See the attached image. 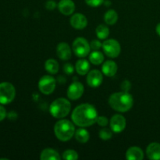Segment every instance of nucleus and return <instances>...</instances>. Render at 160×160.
<instances>
[{"mask_svg":"<svg viewBox=\"0 0 160 160\" xmlns=\"http://www.w3.org/2000/svg\"><path fill=\"white\" fill-rule=\"evenodd\" d=\"M96 109L89 103H84L77 106L71 114L72 121L80 128L90 127L96 123L98 118Z\"/></svg>","mask_w":160,"mask_h":160,"instance_id":"1","label":"nucleus"},{"mask_svg":"<svg viewBox=\"0 0 160 160\" xmlns=\"http://www.w3.org/2000/svg\"><path fill=\"white\" fill-rule=\"evenodd\" d=\"M109 104L117 112H126L132 108L134 98L128 92H116L109 96Z\"/></svg>","mask_w":160,"mask_h":160,"instance_id":"2","label":"nucleus"},{"mask_svg":"<svg viewBox=\"0 0 160 160\" xmlns=\"http://www.w3.org/2000/svg\"><path fill=\"white\" fill-rule=\"evenodd\" d=\"M75 127L73 122L66 119H61L54 126V134L61 142H68L74 136Z\"/></svg>","mask_w":160,"mask_h":160,"instance_id":"3","label":"nucleus"},{"mask_svg":"<svg viewBox=\"0 0 160 160\" xmlns=\"http://www.w3.org/2000/svg\"><path fill=\"white\" fill-rule=\"evenodd\" d=\"M71 110L70 101L65 98H59L51 103L49 112L54 118L62 119L67 117Z\"/></svg>","mask_w":160,"mask_h":160,"instance_id":"4","label":"nucleus"},{"mask_svg":"<svg viewBox=\"0 0 160 160\" xmlns=\"http://www.w3.org/2000/svg\"><path fill=\"white\" fill-rule=\"evenodd\" d=\"M16 97V89L9 82L0 83V104L12 102Z\"/></svg>","mask_w":160,"mask_h":160,"instance_id":"5","label":"nucleus"},{"mask_svg":"<svg viewBox=\"0 0 160 160\" xmlns=\"http://www.w3.org/2000/svg\"><path fill=\"white\" fill-rule=\"evenodd\" d=\"M72 49L78 57L84 58L90 54L91 46L87 40L84 38H77L73 42Z\"/></svg>","mask_w":160,"mask_h":160,"instance_id":"6","label":"nucleus"},{"mask_svg":"<svg viewBox=\"0 0 160 160\" xmlns=\"http://www.w3.org/2000/svg\"><path fill=\"white\" fill-rule=\"evenodd\" d=\"M56 79L51 75L42 77L38 81V89L44 95H51L56 89Z\"/></svg>","mask_w":160,"mask_h":160,"instance_id":"7","label":"nucleus"},{"mask_svg":"<svg viewBox=\"0 0 160 160\" xmlns=\"http://www.w3.org/2000/svg\"><path fill=\"white\" fill-rule=\"evenodd\" d=\"M103 52L107 56L110 58H117L121 52V46L120 43L115 39H108L102 43Z\"/></svg>","mask_w":160,"mask_h":160,"instance_id":"8","label":"nucleus"},{"mask_svg":"<svg viewBox=\"0 0 160 160\" xmlns=\"http://www.w3.org/2000/svg\"><path fill=\"white\" fill-rule=\"evenodd\" d=\"M84 85L79 81H74L69 86L67 89V97L70 100H78L82 96L84 93Z\"/></svg>","mask_w":160,"mask_h":160,"instance_id":"9","label":"nucleus"},{"mask_svg":"<svg viewBox=\"0 0 160 160\" xmlns=\"http://www.w3.org/2000/svg\"><path fill=\"white\" fill-rule=\"evenodd\" d=\"M109 125H110L111 130L114 133H120L124 131L126 128V119L120 114H116L110 119Z\"/></svg>","mask_w":160,"mask_h":160,"instance_id":"10","label":"nucleus"},{"mask_svg":"<svg viewBox=\"0 0 160 160\" xmlns=\"http://www.w3.org/2000/svg\"><path fill=\"white\" fill-rule=\"evenodd\" d=\"M103 81L102 73L98 70H93L88 72L87 75L86 82L91 88H98Z\"/></svg>","mask_w":160,"mask_h":160,"instance_id":"11","label":"nucleus"},{"mask_svg":"<svg viewBox=\"0 0 160 160\" xmlns=\"http://www.w3.org/2000/svg\"><path fill=\"white\" fill-rule=\"evenodd\" d=\"M70 23L74 29L83 30L87 27L88 19L84 14L75 13L70 17Z\"/></svg>","mask_w":160,"mask_h":160,"instance_id":"12","label":"nucleus"},{"mask_svg":"<svg viewBox=\"0 0 160 160\" xmlns=\"http://www.w3.org/2000/svg\"><path fill=\"white\" fill-rule=\"evenodd\" d=\"M56 54L62 60H68L72 56V51L70 45L66 42H60L56 47Z\"/></svg>","mask_w":160,"mask_h":160,"instance_id":"13","label":"nucleus"},{"mask_svg":"<svg viewBox=\"0 0 160 160\" xmlns=\"http://www.w3.org/2000/svg\"><path fill=\"white\" fill-rule=\"evenodd\" d=\"M58 9L62 14L70 16L75 10V4L72 0H60L58 3Z\"/></svg>","mask_w":160,"mask_h":160,"instance_id":"14","label":"nucleus"},{"mask_svg":"<svg viewBox=\"0 0 160 160\" xmlns=\"http://www.w3.org/2000/svg\"><path fill=\"white\" fill-rule=\"evenodd\" d=\"M147 157L152 160H160V144L152 142L146 148Z\"/></svg>","mask_w":160,"mask_h":160,"instance_id":"15","label":"nucleus"},{"mask_svg":"<svg viewBox=\"0 0 160 160\" xmlns=\"http://www.w3.org/2000/svg\"><path fill=\"white\" fill-rule=\"evenodd\" d=\"M126 159L128 160H142L144 159L143 151L138 146L130 147L126 152Z\"/></svg>","mask_w":160,"mask_h":160,"instance_id":"16","label":"nucleus"},{"mask_svg":"<svg viewBox=\"0 0 160 160\" xmlns=\"http://www.w3.org/2000/svg\"><path fill=\"white\" fill-rule=\"evenodd\" d=\"M117 64L112 60L106 61L102 67V71L106 77H113L117 73Z\"/></svg>","mask_w":160,"mask_h":160,"instance_id":"17","label":"nucleus"},{"mask_svg":"<svg viewBox=\"0 0 160 160\" xmlns=\"http://www.w3.org/2000/svg\"><path fill=\"white\" fill-rule=\"evenodd\" d=\"M41 160H60L61 156L56 152V150L52 148H47L42 151L40 155Z\"/></svg>","mask_w":160,"mask_h":160,"instance_id":"18","label":"nucleus"},{"mask_svg":"<svg viewBox=\"0 0 160 160\" xmlns=\"http://www.w3.org/2000/svg\"><path fill=\"white\" fill-rule=\"evenodd\" d=\"M75 70L78 74L84 76L88 74L90 70V63L86 59H79L75 64Z\"/></svg>","mask_w":160,"mask_h":160,"instance_id":"19","label":"nucleus"},{"mask_svg":"<svg viewBox=\"0 0 160 160\" xmlns=\"http://www.w3.org/2000/svg\"><path fill=\"white\" fill-rule=\"evenodd\" d=\"M74 137L76 140L80 143H87L90 138V134L89 132L84 128H81L75 131Z\"/></svg>","mask_w":160,"mask_h":160,"instance_id":"20","label":"nucleus"},{"mask_svg":"<svg viewBox=\"0 0 160 160\" xmlns=\"http://www.w3.org/2000/svg\"><path fill=\"white\" fill-rule=\"evenodd\" d=\"M45 68L50 74H56L59 72V65L54 59H48L45 62Z\"/></svg>","mask_w":160,"mask_h":160,"instance_id":"21","label":"nucleus"},{"mask_svg":"<svg viewBox=\"0 0 160 160\" xmlns=\"http://www.w3.org/2000/svg\"><path fill=\"white\" fill-rule=\"evenodd\" d=\"M118 20V13L114 9H109L105 13L104 21L108 25H114Z\"/></svg>","mask_w":160,"mask_h":160,"instance_id":"22","label":"nucleus"},{"mask_svg":"<svg viewBox=\"0 0 160 160\" xmlns=\"http://www.w3.org/2000/svg\"><path fill=\"white\" fill-rule=\"evenodd\" d=\"M89 60L94 65H99L104 62V55L98 51H93L89 55Z\"/></svg>","mask_w":160,"mask_h":160,"instance_id":"23","label":"nucleus"},{"mask_svg":"<svg viewBox=\"0 0 160 160\" xmlns=\"http://www.w3.org/2000/svg\"><path fill=\"white\" fill-rule=\"evenodd\" d=\"M95 33L98 38L101 40L107 38L109 35V28L105 24H100L95 29Z\"/></svg>","mask_w":160,"mask_h":160,"instance_id":"24","label":"nucleus"},{"mask_svg":"<svg viewBox=\"0 0 160 160\" xmlns=\"http://www.w3.org/2000/svg\"><path fill=\"white\" fill-rule=\"evenodd\" d=\"M112 130L109 129V128H102V129L100 130L99 132H98V137H99L102 140H109V139L112 137Z\"/></svg>","mask_w":160,"mask_h":160,"instance_id":"25","label":"nucleus"},{"mask_svg":"<svg viewBox=\"0 0 160 160\" xmlns=\"http://www.w3.org/2000/svg\"><path fill=\"white\" fill-rule=\"evenodd\" d=\"M62 159L65 160H77L78 159V154L74 150L67 149L62 153Z\"/></svg>","mask_w":160,"mask_h":160,"instance_id":"26","label":"nucleus"},{"mask_svg":"<svg viewBox=\"0 0 160 160\" xmlns=\"http://www.w3.org/2000/svg\"><path fill=\"white\" fill-rule=\"evenodd\" d=\"M86 4L91 7H98L104 3V0H84Z\"/></svg>","mask_w":160,"mask_h":160,"instance_id":"27","label":"nucleus"},{"mask_svg":"<svg viewBox=\"0 0 160 160\" xmlns=\"http://www.w3.org/2000/svg\"><path fill=\"white\" fill-rule=\"evenodd\" d=\"M91 48L93 51H98L101 48H102V44L98 40H92L90 43Z\"/></svg>","mask_w":160,"mask_h":160,"instance_id":"28","label":"nucleus"},{"mask_svg":"<svg viewBox=\"0 0 160 160\" xmlns=\"http://www.w3.org/2000/svg\"><path fill=\"white\" fill-rule=\"evenodd\" d=\"M96 123H98V125H99V126L106 127L107 126L108 123H109V122L106 117L101 116V117H98V118H97V120H96Z\"/></svg>","mask_w":160,"mask_h":160,"instance_id":"29","label":"nucleus"},{"mask_svg":"<svg viewBox=\"0 0 160 160\" xmlns=\"http://www.w3.org/2000/svg\"><path fill=\"white\" fill-rule=\"evenodd\" d=\"M63 71L66 74L71 75L74 71V67L71 63H66L63 67Z\"/></svg>","mask_w":160,"mask_h":160,"instance_id":"30","label":"nucleus"},{"mask_svg":"<svg viewBox=\"0 0 160 160\" xmlns=\"http://www.w3.org/2000/svg\"><path fill=\"white\" fill-rule=\"evenodd\" d=\"M56 7V2L53 1V0H48L45 3V8H46L48 10H53L55 9V8Z\"/></svg>","mask_w":160,"mask_h":160,"instance_id":"31","label":"nucleus"},{"mask_svg":"<svg viewBox=\"0 0 160 160\" xmlns=\"http://www.w3.org/2000/svg\"><path fill=\"white\" fill-rule=\"evenodd\" d=\"M131 88V84L129 81H127V80L126 81H123V83H122L121 84V88L122 90H123V92H128Z\"/></svg>","mask_w":160,"mask_h":160,"instance_id":"32","label":"nucleus"},{"mask_svg":"<svg viewBox=\"0 0 160 160\" xmlns=\"http://www.w3.org/2000/svg\"><path fill=\"white\" fill-rule=\"evenodd\" d=\"M6 117H7V112H6V109L4 108V106L0 105V122L2 121Z\"/></svg>","mask_w":160,"mask_h":160,"instance_id":"33","label":"nucleus"},{"mask_svg":"<svg viewBox=\"0 0 160 160\" xmlns=\"http://www.w3.org/2000/svg\"><path fill=\"white\" fill-rule=\"evenodd\" d=\"M7 116H8V117H9V118L10 119V120H14V119L17 118V113H16L15 112H9V114H8Z\"/></svg>","mask_w":160,"mask_h":160,"instance_id":"34","label":"nucleus"},{"mask_svg":"<svg viewBox=\"0 0 160 160\" xmlns=\"http://www.w3.org/2000/svg\"><path fill=\"white\" fill-rule=\"evenodd\" d=\"M156 33L158 34V35L160 37V23H158L157 26H156Z\"/></svg>","mask_w":160,"mask_h":160,"instance_id":"35","label":"nucleus"}]
</instances>
